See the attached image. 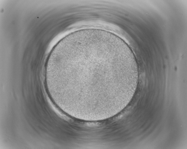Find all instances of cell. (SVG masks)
Wrapping results in <instances>:
<instances>
[{"mask_svg": "<svg viewBox=\"0 0 187 149\" xmlns=\"http://www.w3.org/2000/svg\"><path fill=\"white\" fill-rule=\"evenodd\" d=\"M59 60L60 78L83 96L109 95L128 77L125 56L104 44L76 46L60 55Z\"/></svg>", "mask_w": 187, "mask_h": 149, "instance_id": "1", "label": "cell"}]
</instances>
